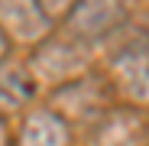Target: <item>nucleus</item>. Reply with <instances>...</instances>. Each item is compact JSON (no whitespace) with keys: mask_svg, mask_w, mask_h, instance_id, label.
<instances>
[{"mask_svg":"<svg viewBox=\"0 0 149 146\" xmlns=\"http://www.w3.org/2000/svg\"><path fill=\"white\" fill-rule=\"evenodd\" d=\"M0 146H13L10 143V124H7V117H0Z\"/></svg>","mask_w":149,"mask_h":146,"instance_id":"obj_10","label":"nucleus"},{"mask_svg":"<svg viewBox=\"0 0 149 146\" xmlns=\"http://www.w3.org/2000/svg\"><path fill=\"white\" fill-rule=\"evenodd\" d=\"M71 3H74V0H39V7L52 16V23H58V20L71 10Z\"/></svg>","mask_w":149,"mask_h":146,"instance_id":"obj_9","label":"nucleus"},{"mask_svg":"<svg viewBox=\"0 0 149 146\" xmlns=\"http://www.w3.org/2000/svg\"><path fill=\"white\" fill-rule=\"evenodd\" d=\"M104 75L110 81L117 104H130V107L146 110V101H149V42H146L143 29L113 45V52L107 55Z\"/></svg>","mask_w":149,"mask_h":146,"instance_id":"obj_4","label":"nucleus"},{"mask_svg":"<svg viewBox=\"0 0 149 146\" xmlns=\"http://www.w3.org/2000/svg\"><path fill=\"white\" fill-rule=\"evenodd\" d=\"M29 49H33L29 59H26L29 75H33L36 85H49V88L65 85V81L84 75L88 68L97 65L94 45L74 39L68 33H55V29L45 39H39L36 45H29Z\"/></svg>","mask_w":149,"mask_h":146,"instance_id":"obj_1","label":"nucleus"},{"mask_svg":"<svg viewBox=\"0 0 149 146\" xmlns=\"http://www.w3.org/2000/svg\"><path fill=\"white\" fill-rule=\"evenodd\" d=\"M71 140L74 130L49 107H33L16 133V146H71Z\"/></svg>","mask_w":149,"mask_h":146,"instance_id":"obj_7","label":"nucleus"},{"mask_svg":"<svg viewBox=\"0 0 149 146\" xmlns=\"http://www.w3.org/2000/svg\"><path fill=\"white\" fill-rule=\"evenodd\" d=\"M52 29L55 23L39 7V0H0V33L10 45H36Z\"/></svg>","mask_w":149,"mask_h":146,"instance_id":"obj_5","label":"nucleus"},{"mask_svg":"<svg viewBox=\"0 0 149 146\" xmlns=\"http://www.w3.org/2000/svg\"><path fill=\"white\" fill-rule=\"evenodd\" d=\"M113 104H117V97L110 91V81H107L104 71H97V65H94V68L84 71V75L71 78L65 85H55L52 91H49V104L45 107L55 110L74 130L78 124L91 127L94 120L101 117L104 110H110Z\"/></svg>","mask_w":149,"mask_h":146,"instance_id":"obj_2","label":"nucleus"},{"mask_svg":"<svg viewBox=\"0 0 149 146\" xmlns=\"http://www.w3.org/2000/svg\"><path fill=\"white\" fill-rule=\"evenodd\" d=\"M3 59H10V42H7V36L0 33V62Z\"/></svg>","mask_w":149,"mask_h":146,"instance_id":"obj_11","label":"nucleus"},{"mask_svg":"<svg viewBox=\"0 0 149 146\" xmlns=\"http://www.w3.org/2000/svg\"><path fill=\"white\" fill-rule=\"evenodd\" d=\"M88 130L91 146H146V114L143 107L113 104Z\"/></svg>","mask_w":149,"mask_h":146,"instance_id":"obj_6","label":"nucleus"},{"mask_svg":"<svg viewBox=\"0 0 149 146\" xmlns=\"http://www.w3.org/2000/svg\"><path fill=\"white\" fill-rule=\"evenodd\" d=\"M36 91L39 85L33 81L26 62H10V59L0 62V117H10L23 107H29Z\"/></svg>","mask_w":149,"mask_h":146,"instance_id":"obj_8","label":"nucleus"},{"mask_svg":"<svg viewBox=\"0 0 149 146\" xmlns=\"http://www.w3.org/2000/svg\"><path fill=\"white\" fill-rule=\"evenodd\" d=\"M139 7L143 0H74L71 10L62 16V33L88 45H101L127 29Z\"/></svg>","mask_w":149,"mask_h":146,"instance_id":"obj_3","label":"nucleus"}]
</instances>
